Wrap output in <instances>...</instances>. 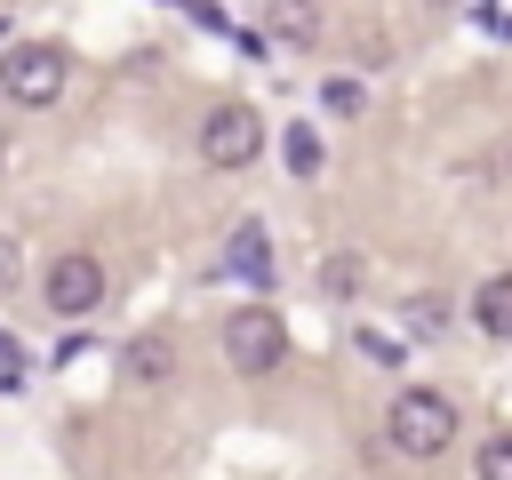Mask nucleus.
I'll return each mask as SVG.
<instances>
[{"label":"nucleus","mask_w":512,"mask_h":480,"mask_svg":"<svg viewBox=\"0 0 512 480\" xmlns=\"http://www.w3.org/2000/svg\"><path fill=\"white\" fill-rule=\"evenodd\" d=\"M384 440H392L408 464L448 456V440H456V400H448V392H432V384L392 392V408H384Z\"/></svg>","instance_id":"1"},{"label":"nucleus","mask_w":512,"mask_h":480,"mask_svg":"<svg viewBox=\"0 0 512 480\" xmlns=\"http://www.w3.org/2000/svg\"><path fill=\"white\" fill-rule=\"evenodd\" d=\"M64 48L56 40H16V48H0V104H16V112H40V104H56L64 96Z\"/></svg>","instance_id":"2"},{"label":"nucleus","mask_w":512,"mask_h":480,"mask_svg":"<svg viewBox=\"0 0 512 480\" xmlns=\"http://www.w3.org/2000/svg\"><path fill=\"white\" fill-rule=\"evenodd\" d=\"M224 368H240V376H272L280 360H288V328H280V312L256 296V304H232L224 312Z\"/></svg>","instance_id":"3"},{"label":"nucleus","mask_w":512,"mask_h":480,"mask_svg":"<svg viewBox=\"0 0 512 480\" xmlns=\"http://www.w3.org/2000/svg\"><path fill=\"white\" fill-rule=\"evenodd\" d=\"M256 152H264L256 104H216V112L200 120V160H208V168H256Z\"/></svg>","instance_id":"4"},{"label":"nucleus","mask_w":512,"mask_h":480,"mask_svg":"<svg viewBox=\"0 0 512 480\" xmlns=\"http://www.w3.org/2000/svg\"><path fill=\"white\" fill-rule=\"evenodd\" d=\"M40 296H48L56 320H88V312L104 304V264H96L88 248H64V256L40 272Z\"/></svg>","instance_id":"5"},{"label":"nucleus","mask_w":512,"mask_h":480,"mask_svg":"<svg viewBox=\"0 0 512 480\" xmlns=\"http://www.w3.org/2000/svg\"><path fill=\"white\" fill-rule=\"evenodd\" d=\"M224 264H232V272H240V280L264 296V288H272V232H264L256 216H248V224H232V240H224Z\"/></svg>","instance_id":"6"},{"label":"nucleus","mask_w":512,"mask_h":480,"mask_svg":"<svg viewBox=\"0 0 512 480\" xmlns=\"http://www.w3.org/2000/svg\"><path fill=\"white\" fill-rule=\"evenodd\" d=\"M280 48H320V0H264V16H256Z\"/></svg>","instance_id":"7"},{"label":"nucleus","mask_w":512,"mask_h":480,"mask_svg":"<svg viewBox=\"0 0 512 480\" xmlns=\"http://www.w3.org/2000/svg\"><path fill=\"white\" fill-rule=\"evenodd\" d=\"M128 376H136V384H168V376H176V336H168V328L128 336Z\"/></svg>","instance_id":"8"},{"label":"nucleus","mask_w":512,"mask_h":480,"mask_svg":"<svg viewBox=\"0 0 512 480\" xmlns=\"http://www.w3.org/2000/svg\"><path fill=\"white\" fill-rule=\"evenodd\" d=\"M472 320H480V336H504L512 344V272H488L472 288Z\"/></svg>","instance_id":"9"},{"label":"nucleus","mask_w":512,"mask_h":480,"mask_svg":"<svg viewBox=\"0 0 512 480\" xmlns=\"http://www.w3.org/2000/svg\"><path fill=\"white\" fill-rule=\"evenodd\" d=\"M472 480H512V432L480 440V456H472Z\"/></svg>","instance_id":"10"},{"label":"nucleus","mask_w":512,"mask_h":480,"mask_svg":"<svg viewBox=\"0 0 512 480\" xmlns=\"http://www.w3.org/2000/svg\"><path fill=\"white\" fill-rule=\"evenodd\" d=\"M288 168L296 176H320V136L312 128H288Z\"/></svg>","instance_id":"11"},{"label":"nucleus","mask_w":512,"mask_h":480,"mask_svg":"<svg viewBox=\"0 0 512 480\" xmlns=\"http://www.w3.org/2000/svg\"><path fill=\"white\" fill-rule=\"evenodd\" d=\"M320 288H328V296H352V288H360V256H328V264H320Z\"/></svg>","instance_id":"12"},{"label":"nucleus","mask_w":512,"mask_h":480,"mask_svg":"<svg viewBox=\"0 0 512 480\" xmlns=\"http://www.w3.org/2000/svg\"><path fill=\"white\" fill-rule=\"evenodd\" d=\"M352 64H360V72L392 64V32H360V40H352Z\"/></svg>","instance_id":"13"},{"label":"nucleus","mask_w":512,"mask_h":480,"mask_svg":"<svg viewBox=\"0 0 512 480\" xmlns=\"http://www.w3.org/2000/svg\"><path fill=\"white\" fill-rule=\"evenodd\" d=\"M408 320H416V336H440L448 328V304L440 296H408Z\"/></svg>","instance_id":"14"},{"label":"nucleus","mask_w":512,"mask_h":480,"mask_svg":"<svg viewBox=\"0 0 512 480\" xmlns=\"http://www.w3.org/2000/svg\"><path fill=\"white\" fill-rule=\"evenodd\" d=\"M16 280H24V248L0 232V296H16Z\"/></svg>","instance_id":"15"},{"label":"nucleus","mask_w":512,"mask_h":480,"mask_svg":"<svg viewBox=\"0 0 512 480\" xmlns=\"http://www.w3.org/2000/svg\"><path fill=\"white\" fill-rule=\"evenodd\" d=\"M328 112H344V120H352V112H360V88H352V80H328Z\"/></svg>","instance_id":"16"},{"label":"nucleus","mask_w":512,"mask_h":480,"mask_svg":"<svg viewBox=\"0 0 512 480\" xmlns=\"http://www.w3.org/2000/svg\"><path fill=\"white\" fill-rule=\"evenodd\" d=\"M0 168H8V128H0Z\"/></svg>","instance_id":"17"},{"label":"nucleus","mask_w":512,"mask_h":480,"mask_svg":"<svg viewBox=\"0 0 512 480\" xmlns=\"http://www.w3.org/2000/svg\"><path fill=\"white\" fill-rule=\"evenodd\" d=\"M424 8H464V0H424Z\"/></svg>","instance_id":"18"}]
</instances>
